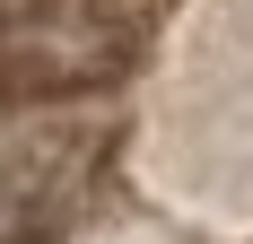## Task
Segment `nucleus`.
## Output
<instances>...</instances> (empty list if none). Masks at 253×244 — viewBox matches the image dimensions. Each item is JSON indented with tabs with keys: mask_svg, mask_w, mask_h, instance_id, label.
I'll return each mask as SVG.
<instances>
[{
	"mask_svg": "<svg viewBox=\"0 0 253 244\" xmlns=\"http://www.w3.org/2000/svg\"><path fill=\"white\" fill-rule=\"evenodd\" d=\"M140 0H0V96H70L131 61Z\"/></svg>",
	"mask_w": 253,
	"mask_h": 244,
	"instance_id": "1",
	"label": "nucleus"
}]
</instances>
